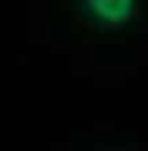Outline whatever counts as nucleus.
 Masks as SVG:
<instances>
[{
	"instance_id": "obj_1",
	"label": "nucleus",
	"mask_w": 148,
	"mask_h": 151,
	"mask_svg": "<svg viewBox=\"0 0 148 151\" xmlns=\"http://www.w3.org/2000/svg\"><path fill=\"white\" fill-rule=\"evenodd\" d=\"M140 6L132 0H82L77 3V14L85 25L99 30H118L137 17Z\"/></svg>"
}]
</instances>
